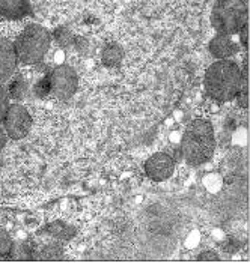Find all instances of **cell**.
Instances as JSON below:
<instances>
[{
	"label": "cell",
	"instance_id": "6da1fadb",
	"mask_svg": "<svg viewBox=\"0 0 250 263\" xmlns=\"http://www.w3.org/2000/svg\"><path fill=\"white\" fill-rule=\"evenodd\" d=\"M243 80L241 68L229 59L211 63L205 72V90L212 100L228 102L235 100Z\"/></svg>",
	"mask_w": 250,
	"mask_h": 263
},
{
	"label": "cell",
	"instance_id": "7a4b0ae2",
	"mask_svg": "<svg viewBox=\"0 0 250 263\" xmlns=\"http://www.w3.org/2000/svg\"><path fill=\"white\" fill-rule=\"evenodd\" d=\"M214 149L216 137L212 125L205 119L190 122L181 142V152L186 162L190 165H202L211 160Z\"/></svg>",
	"mask_w": 250,
	"mask_h": 263
},
{
	"label": "cell",
	"instance_id": "3957f363",
	"mask_svg": "<svg viewBox=\"0 0 250 263\" xmlns=\"http://www.w3.org/2000/svg\"><path fill=\"white\" fill-rule=\"evenodd\" d=\"M50 44L51 36L47 29L40 24H29L14 41L17 59L23 65H37L45 58Z\"/></svg>",
	"mask_w": 250,
	"mask_h": 263
},
{
	"label": "cell",
	"instance_id": "277c9868",
	"mask_svg": "<svg viewBox=\"0 0 250 263\" xmlns=\"http://www.w3.org/2000/svg\"><path fill=\"white\" fill-rule=\"evenodd\" d=\"M249 23V9L244 0H217L212 6L211 24L217 33L235 35Z\"/></svg>",
	"mask_w": 250,
	"mask_h": 263
},
{
	"label": "cell",
	"instance_id": "5b68a950",
	"mask_svg": "<svg viewBox=\"0 0 250 263\" xmlns=\"http://www.w3.org/2000/svg\"><path fill=\"white\" fill-rule=\"evenodd\" d=\"M47 81H48L50 95L65 101V100H69L76 93L79 77H77V72L71 66L61 65V66H56L47 76Z\"/></svg>",
	"mask_w": 250,
	"mask_h": 263
},
{
	"label": "cell",
	"instance_id": "8992f818",
	"mask_svg": "<svg viewBox=\"0 0 250 263\" xmlns=\"http://www.w3.org/2000/svg\"><path fill=\"white\" fill-rule=\"evenodd\" d=\"M32 116L26 107L21 104H9L5 118L2 121V126L11 140H21L24 139L32 129Z\"/></svg>",
	"mask_w": 250,
	"mask_h": 263
},
{
	"label": "cell",
	"instance_id": "52a82bcc",
	"mask_svg": "<svg viewBox=\"0 0 250 263\" xmlns=\"http://www.w3.org/2000/svg\"><path fill=\"white\" fill-rule=\"evenodd\" d=\"M173 170H175L173 158L165 152H157L151 155L145 162L146 176L154 182L167 181L173 175Z\"/></svg>",
	"mask_w": 250,
	"mask_h": 263
},
{
	"label": "cell",
	"instance_id": "ba28073f",
	"mask_svg": "<svg viewBox=\"0 0 250 263\" xmlns=\"http://www.w3.org/2000/svg\"><path fill=\"white\" fill-rule=\"evenodd\" d=\"M19 65L15 54L14 42L6 38H0V84H5L11 80Z\"/></svg>",
	"mask_w": 250,
	"mask_h": 263
},
{
	"label": "cell",
	"instance_id": "9c48e42d",
	"mask_svg": "<svg viewBox=\"0 0 250 263\" xmlns=\"http://www.w3.org/2000/svg\"><path fill=\"white\" fill-rule=\"evenodd\" d=\"M238 48H240V45L232 38V35H222V33H217L212 40L209 41L208 45L209 53L217 61L230 59L232 56H235L238 53Z\"/></svg>",
	"mask_w": 250,
	"mask_h": 263
},
{
	"label": "cell",
	"instance_id": "30bf717a",
	"mask_svg": "<svg viewBox=\"0 0 250 263\" xmlns=\"http://www.w3.org/2000/svg\"><path fill=\"white\" fill-rule=\"evenodd\" d=\"M30 12L29 0H0V17L19 20Z\"/></svg>",
	"mask_w": 250,
	"mask_h": 263
},
{
	"label": "cell",
	"instance_id": "8fae6325",
	"mask_svg": "<svg viewBox=\"0 0 250 263\" xmlns=\"http://www.w3.org/2000/svg\"><path fill=\"white\" fill-rule=\"evenodd\" d=\"M101 58H103V63L104 65H107V66H115V65H118L119 62L122 61L124 53H122V50H121L119 45L109 44L104 50H103V56Z\"/></svg>",
	"mask_w": 250,
	"mask_h": 263
},
{
	"label": "cell",
	"instance_id": "7c38bea8",
	"mask_svg": "<svg viewBox=\"0 0 250 263\" xmlns=\"http://www.w3.org/2000/svg\"><path fill=\"white\" fill-rule=\"evenodd\" d=\"M241 72H243L241 87H240V92H238V95L235 98H237L240 107L247 108L249 107V69H247V65H244Z\"/></svg>",
	"mask_w": 250,
	"mask_h": 263
},
{
	"label": "cell",
	"instance_id": "4fadbf2b",
	"mask_svg": "<svg viewBox=\"0 0 250 263\" xmlns=\"http://www.w3.org/2000/svg\"><path fill=\"white\" fill-rule=\"evenodd\" d=\"M27 89H29V86H27V83L24 80H15L11 86H9V90H8V93H9V98H14V100H23L24 97H26V93H27Z\"/></svg>",
	"mask_w": 250,
	"mask_h": 263
},
{
	"label": "cell",
	"instance_id": "5bb4252c",
	"mask_svg": "<svg viewBox=\"0 0 250 263\" xmlns=\"http://www.w3.org/2000/svg\"><path fill=\"white\" fill-rule=\"evenodd\" d=\"M12 243L14 242H12L11 236L3 229H0V259H5L9 256Z\"/></svg>",
	"mask_w": 250,
	"mask_h": 263
},
{
	"label": "cell",
	"instance_id": "9a60e30c",
	"mask_svg": "<svg viewBox=\"0 0 250 263\" xmlns=\"http://www.w3.org/2000/svg\"><path fill=\"white\" fill-rule=\"evenodd\" d=\"M47 232H48L50 235L56 236V238H62V239L71 238V235H69V227H66V226L62 223H55L51 224V226H48Z\"/></svg>",
	"mask_w": 250,
	"mask_h": 263
},
{
	"label": "cell",
	"instance_id": "2e32d148",
	"mask_svg": "<svg viewBox=\"0 0 250 263\" xmlns=\"http://www.w3.org/2000/svg\"><path fill=\"white\" fill-rule=\"evenodd\" d=\"M38 254H41V259H58L62 254V248L56 243L53 245H45L42 250L38 251Z\"/></svg>",
	"mask_w": 250,
	"mask_h": 263
},
{
	"label": "cell",
	"instance_id": "e0dca14e",
	"mask_svg": "<svg viewBox=\"0 0 250 263\" xmlns=\"http://www.w3.org/2000/svg\"><path fill=\"white\" fill-rule=\"evenodd\" d=\"M9 100H11V98H9L8 90L3 87V84H0V125H2V121H3V118H5V113H6L9 104H11Z\"/></svg>",
	"mask_w": 250,
	"mask_h": 263
},
{
	"label": "cell",
	"instance_id": "ac0fdd59",
	"mask_svg": "<svg viewBox=\"0 0 250 263\" xmlns=\"http://www.w3.org/2000/svg\"><path fill=\"white\" fill-rule=\"evenodd\" d=\"M238 35H240V41H241L243 47L247 48L249 47V23L241 27V30L238 32Z\"/></svg>",
	"mask_w": 250,
	"mask_h": 263
},
{
	"label": "cell",
	"instance_id": "d6986e66",
	"mask_svg": "<svg viewBox=\"0 0 250 263\" xmlns=\"http://www.w3.org/2000/svg\"><path fill=\"white\" fill-rule=\"evenodd\" d=\"M198 259H199V260H219V257H217V254H216L214 251H205V253H202Z\"/></svg>",
	"mask_w": 250,
	"mask_h": 263
},
{
	"label": "cell",
	"instance_id": "ffe728a7",
	"mask_svg": "<svg viewBox=\"0 0 250 263\" xmlns=\"http://www.w3.org/2000/svg\"><path fill=\"white\" fill-rule=\"evenodd\" d=\"M8 142V136H6V133H5V129H3V126L0 125V151L5 147V144Z\"/></svg>",
	"mask_w": 250,
	"mask_h": 263
}]
</instances>
